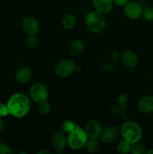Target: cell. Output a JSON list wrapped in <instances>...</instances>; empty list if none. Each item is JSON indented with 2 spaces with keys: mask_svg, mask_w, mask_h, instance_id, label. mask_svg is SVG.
<instances>
[{
  "mask_svg": "<svg viewBox=\"0 0 153 154\" xmlns=\"http://www.w3.org/2000/svg\"><path fill=\"white\" fill-rule=\"evenodd\" d=\"M9 114L16 118H22L30 110V101L28 96L21 93H14L7 102Z\"/></svg>",
  "mask_w": 153,
  "mask_h": 154,
  "instance_id": "cell-1",
  "label": "cell"
},
{
  "mask_svg": "<svg viewBox=\"0 0 153 154\" xmlns=\"http://www.w3.org/2000/svg\"><path fill=\"white\" fill-rule=\"evenodd\" d=\"M120 134L124 140L130 144L138 142L142 138V131L140 125L131 121L125 122L122 125Z\"/></svg>",
  "mask_w": 153,
  "mask_h": 154,
  "instance_id": "cell-2",
  "label": "cell"
},
{
  "mask_svg": "<svg viewBox=\"0 0 153 154\" xmlns=\"http://www.w3.org/2000/svg\"><path fill=\"white\" fill-rule=\"evenodd\" d=\"M85 22L88 29L95 34L102 32L106 27V19L104 16L98 11L87 14L86 15Z\"/></svg>",
  "mask_w": 153,
  "mask_h": 154,
  "instance_id": "cell-3",
  "label": "cell"
},
{
  "mask_svg": "<svg viewBox=\"0 0 153 154\" xmlns=\"http://www.w3.org/2000/svg\"><path fill=\"white\" fill-rule=\"evenodd\" d=\"M88 136L85 130L76 126L68 136V145L72 150H80L85 147Z\"/></svg>",
  "mask_w": 153,
  "mask_h": 154,
  "instance_id": "cell-4",
  "label": "cell"
},
{
  "mask_svg": "<svg viewBox=\"0 0 153 154\" xmlns=\"http://www.w3.org/2000/svg\"><path fill=\"white\" fill-rule=\"evenodd\" d=\"M29 94L31 99L38 104L46 101L49 97V91L46 87L40 83L33 84L30 87Z\"/></svg>",
  "mask_w": 153,
  "mask_h": 154,
  "instance_id": "cell-5",
  "label": "cell"
},
{
  "mask_svg": "<svg viewBox=\"0 0 153 154\" xmlns=\"http://www.w3.org/2000/svg\"><path fill=\"white\" fill-rule=\"evenodd\" d=\"M76 69L75 63L71 60H63L56 66V74L60 78H67L72 75Z\"/></svg>",
  "mask_w": 153,
  "mask_h": 154,
  "instance_id": "cell-6",
  "label": "cell"
},
{
  "mask_svg": "<svg viewBox=\"0 0 153 154\" xmlns=\"http://www.w3.org/2000/svg\"><path fill=\"white\" fill-rule=\"evenodd\" d=\"M120 130L116 126H108L103 129L100 135V141L105 144H112L118 139Z\"/></svg>",
  "mask_w": 153,
  "mask_h": 154,
  "instance_id": "cell-7",
  "label": "cell"
},
{
  "mask_svg": "<svg viewBox=\"0 0 153 154\" xmlns=\"http://www.w3.org/2000/svg\"><path fill=\"white\" fill-rule=\"evenodd\" d=\"M124 13L129 19L136 20L142 15V8L139 3L135 2H128L124 6Z\"/></svg>",
  "mask_w": 153,
  "mask_h": 154,
  "instance_id": "cell-8",
  "label": "cell"
},
{
  "mask_svg": "<svg viewBox=\"0 0 153 154\" xmlns=\"http://www.w3.org/2000/svg\"><path fill=\"white\" fill-rule=\"evenodd\" d=\"M85 131L88 138H99L103 131L101 124L96 120H91L86 124Z\"/></svg>",
  "mask_w": 153,
  "mask_h": 154,
  "instance_id": "cell-9",
  "label": "cell"
},
{
  "mask_svg": "<svg viewBox=\"0 0 153 154\" xmlns=\"http://www.w3.org/2000/svg\"><path fill=\"white\" fill-rule=\"evenodd\" d=\"M22 26L24 31L28 35H36L40 31L38 21L33 17H27L22 20Z\"/></svg>",
  "mask_w": 153,
  "mask_h": 154,
  "instance_id": "cell-10",
  "label": "cell"
},
{
  "mask_svg": "<svg viewBox=\"0 0 153 154\" xmlns=\"http://www.w3.org/2000/svg\"><path fill=\"white\" fill-rule=\"evenodd\" d=\"M52 144L56 150L62 151L68 144V138L62 132H56L52 137Z\"/></svg>",
  "mask_w": 153,
  "mask_h": 154,
  "instance_id": "cell-11",
  "label": "cell"
},
{
  "mask_svg": "<svg viewBox=\"0 0 153 154\" xmlns=\"http://www.w3.org/2000/svg\"><path fill=\"white\" fill-rule=\"evenodd\" d=\"M122 62L128 68H134L137 65V55L134 51L126 50L122 53Z\"/></svg>",
  "mask_w": 153,
  "mask_h": 154,
  "instance_id": "cell-12",
  "label": "cell"
},
{
  "mask_svg": "<svg viewBox=\"0 0 153 154\" xmlns=\"http://www.w3.org/2000/svg\"><path fill=\"white\" fill-rule=\"evenodd\" d=\"M137 109L142 114L153 112V96H146L141 98L137 103Z\"/></svg>",
  "mask_w": 153,
  "mask_h": 154,
  "instance_id": "cell-13",
  "label": "cell"
},
{
  "mask_svg": "<svg viewBox=\"0 0 153 154\" xmlns=\"http://www.w3.org/2000/svg\"><path fill=\"white\" fill-rule=\"evenodd\" d=\"M32 77V70L28 67H22L16 72L14 76L15 81L18 84L23 85L29 81Z\"/></svg>",
  "mask_w": 153,
  "mask_h": 154,
  "instance_id": "cell-14",
  "label": "cell"
},
{
  "mask_svg": "<svg viewBox=\"0 0 153 154\" xmlns=\"http://www.w3.org/2000/svg\"><path fill=\"white\" fill-rule=\"evenodd\" d=\"M92 4L96 11L101 14H108L113 7L112 0H92Z\"/></svg>",
  "mask_w": 153,
  "mask_h": 154,
  "instance_id": "cell-15",
  "label": "cell"
},
{
  "mask_svg": "<svg viewBox=\"0 0 153 154\" xmlns=\"http://www.w3.org/2000/svg\"><path fill=\"white\" fill-rule=\"evenodd\" d=\"M85 45L81 40H75L70 45L69 48V53L73 57L80 55L83 51Z\"/></svg>",
  "mask_w": 153,
  "mask_h": 154,
  "instance_id": "cell-16",
  "label": "cell"
},
{
  "mask_svg": "<svg viewBox=\"0 0 153 154\" xmlns=\"http://www.w3.org/2000/svg\"><path fill=\"white\" fill-rule=\"evenodd\" d=\"M86 149L89 153H96L100 148V144L98 138H89L85 145Z\"/></svg>",
  "mask_w": 153,
  "mask_h": 154,
  "instance_id": "cell-17",
  "label": "cell"
},
{
  "mask_svg": "<svg viewBox=\"0 0 153 154\" xmlns=\"http://www.w3.org/2000/svg\"><path fill=\"white\" fill-rule=\"evenodd\" d=\"M76 17L73 14H68L63 17L62 20V25L65 29H72L76 25Z\"/></svg>",
  "mask_w": 153,
  "mask_h": 154,
  "instance_id": "cell-18",
  "label": "cell"
},
{
  "mask_svg": "<svg viewBox=\"0 0 153 154\" xmlns=\"http://www.w3.org/2000/svg\"><path fill=\"white\" fill-rule=\"evenodd\" d=\"M130 146L131 144L126 141L125 140L122 141L117 145V152L121 154H127L130 151Z\"/></svg>",
  "mask_w": 153,
  "mask_h": 154,
  "instance_id": "cell-19",
  "label": "cell"
},
{
  "mask_svg": "<svg viewBox=\"0 0 153 154\" xmlns=\"http://www.w3.org/2000/svg\"><path fill=\"white\" fill-rule=\"evenodd\" d=\"M38 105H39L38 110L40 114H43V115H46V114H50L51 111V106L49 102L44 101V102H41V103H39Z\"/></svg>",
  "mask_w": 153,
  "mask_h": 154,
  "instance_id": "cell-20",
  "label": "cell"
},
{
  "mask_svg": "<svg viewBox=\"0 0 153 154\" xmlns=\"http://www.w3.org/2000/svg\"><path fill=\"white\" fill-rule=\"evenodd\" d=\"M130 153L132 154H145L146 153V149L142 144L136 143H134L130 146Z\"/></svg>",
  "mask_w": 153,
  "mask_h": 154,
  "instance_id": "cell-21",
  "label": "cell"
},
{
  "mask_svg": "<svg viewBox=\"0 0 153 154\" xmlns=\"http://www.w3.org/2000/svg\"><path fill=\"white\" fill-rule=\"evenodd\" d=\"M26 44L28 48H33L37 46L38 45V38L35 35H28V37L26 40Z\"/></svg>",
  "mask_w": 153,
  "mask_h": 154,
  "instance_id": "cell-22",
  "label": "cell"
},
{
  "mask_svg": "<svg viewBox=\"0 0 153 154\" xmlns=\"http://www.w3.org/2000/svg\"><path fill=\"white\" fill-rule=\"evenodd\" d=\"M144 19L146 20L151 21L153 20V8L152 7H147L144 10H142V13Z\"/></svg>",
  "mask_w": 153,
  "mask_h": 154,
  "instance_id": "cell-23",
  "label": "cell"
},
{
  "mask_svg": "<svg viewBox=\"0 0 153 154\" xmlns=\"http://www.w3.org/2000/svg\"><path fill=\"white\" fill-rule=\"evenodd\" d=\"M76 127V125L70 120H65L62 124V129L65 132H70L74 128Z\"/></svg>",
  "mask_w": 153,
  "mask_h": 154,
  "instance_id": "cell-24",
  "label": "cell"
},
{
  "mask_svg": "<svg viewBox=\"0 0 153 154\" xmlns=\"http://www.w3.org/2000/svg\"><path fill=\"white\" fill-rule=\"evenodd\" d=\"M11 149L8 144L4 142H0V154H10Z\"/></svg>",
  "mask_w": 153,
  "mask_h": 154,
  "instance_id": "cell-25",
  "label": "cell"
},
{
  "mask_svg": "<svg viewBox=\"0 0 153 154\" xmlns=\"http://www.w3.org/2000/svg\"><path fill=\"white\" fill-rule=\"evenodd\" d=\"M9 114L8 108L7 104H4L0 102V117H6Z\"/></svg>",
  "mask_w": 153,
  "mask_h": 154,
  "instance_id": "cell-26",
  "label": "cell"
},
{
  "mask_svg": "<svg viewBox=\"0 0 153 154\" xmlns=\"http://www.w3.org/2000/svg\"><path fill=\"white\" fill-rule=\"evenodd\" d=\"M112 2H113V4L118 6H124L128 2V0H112Z\"/></svg>",
  "mask_w": 153,
  "mask_h": 154,
  "instance_id": "cell-27",
  "label": "cell"
},
{
  "mask_svg": "<svg viewBox=\"0 0 153 154\" xmlns=\"http://www.w3.org/2000/svg\"><path fill=\"white\" fill-rule=\"evenodd\" d=\"M38 154H50V152L49 151V150H46V149H41V150H38V151L37 152Z\"/></svg>",
  "mask_w": 153,
  "mask_h": 154,
  "instance_id": "cell-28",
  "label": "cell"
},
{
  "mask_svg": "<svg viewBox=\"0 0 153 154\" xmlns=\"http://www.w3.org/2000/svg\"><path fill=\"white\" fill-rule=\"evenodd\" d=\"M3 127H4V123H3L1 117H0V132H1L2 131Z\"/></svg>",
  "mask_w": 153,
  "mask_h": 154,
  "instance_id": "cell-29",
  "label": "cell"
},
{
  "mask_svg": "<svg viewBox=\"0 0 153 154\" xmlns=\"http://www.w3.org/2000/svg\"><path fill=\"white\" fill-rule=\"evenodd\" d=\"M146 153H148V154L153 153V150H148V151H147V152H146Z\"/></svg>",
  "mask_w": 153,
  "mask_h": 154,
  "instance_id": "cell-30",
  "label": "cell"
}]
</instances>
